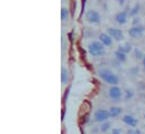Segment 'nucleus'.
<instances>
[{
  "label": "nucleus",
  "instance_id": "1",
  "mask_svg": "<svg viewBox=\"0 0 145 134\" xmlns=\"http://www.w3.org/2000/svg\"><path fill=\"white\" fill-rule=\"evenodd\" d=\"M97 74L103 81H105L109 86H118V83H119L118 76L108 68H100L97 71Z\"/></svg>",
  "mask_w": 145,
  "mask_h": 134
},
{
  "label": "nucleus",
  "instance_id": "2",
  "mask_svg": "<svg viewBox=\"0 0 145 134\" xmlns=\"http://www.w3.org/2000/svg\"><path fill=\"white\" fill-rule=\"evenodd\" d=\"M87 50L88 53L93 58H100L106 54V46L99 39H93L89 42V44L87 45Z\"/></svg>",
  "mask_w": 145,
  "mask_h": 134
},
{
  "label": "nucleus",
  "instance_id": "3",
  "mask_svg": "<svg viewBox=\"0 0 145 134\" xmlns=\"http://www.w3.org/2000/svg\"><path fill=\"white\" fill-rule=\"evenodd\" d=\"M84 18H86L87 23H89L91 25H99L101 23V15L96 9L87 10V12L84 15Z\"/></svg>",
  "mask_w": 145,
  "mask_h": 134
},
{
  "label": "nucleus",
  "instance_id": "4",
  "mask_svg": "<svg viewBox=\"0 0 145 134\" xmlns=\"http://www.w3.org/2000/svg\"><path fill=\"white\" fill-rule=\"evenodd\" d=\"M123 89L119 86H109L108 97L112 101H119L123 98Z\"/></svg>",
  "mask_w": 145,
  "mask_h": 134
},
{
  "label": "nucleus",
  "instance_id": "5",
  "mask_svg": "<svg viewBox=\"0 0 145 134\" xmlns=\"http://www.w3.org/2000/svg\"><path fill=\"white\" fill-rule=\"evenodd\" d=\"M106 33L108 34L109 36L116 41V42H123L125 39V35H124V32L120 30V28H117V27H108Z\"/></svg>",
  "mask_w": 145,
  "mask_h": 134
},
{
  "label": "nucleus",
  "instance_id": "6",
  "mask_svg": "<svg viewBox=\"0 0 145 134\" xmlns=\"http://www.w3.org/2000/svg\"><path fill=\"white\" fill-rule=\"evenodd\" d=\"M93 118L97 123H104V122H107L109 118H110V115H109V110L108 109H105V108H99L93 114Z\"/></svg>",
  "mask_w": 145,
  "mask_h": 134
},
{
  "label": "nucleus",
  "instance_id": "7",
  "mask_svg": "<svg viewBox=\"0 0 145 134\" xmlns=\"http://www.w3.org/2000/svg\"><path fill=\"white\" fill-rule=\"evenodd\" d=\"M128 16H129V15H128L127 11L121 10V11H118V12L115 14L114 19H115V22H116L117 25L123 26V25H126V24H127V22H128Z\"/></svg>",
  "mask_w": 145,
  "mask_h": 134
},
{
  "label": "nucleus",
  "instance_id": "8",
  "mask_svg": "<svg viewBox=\"0 0 145 134\" xmlns=\"http://www.w3.org/2000/svg\"><path fill=\"white\" fill-rule=\"evenodd\" d=\"M145 32V27L142 25H138V26H132L129 30H128V36L132 37V38H140L144 35Z\"/></svg>",
  "mask_w": 145,
  "mask_h": 134
},
{
  "label": "nucleus",
  "instance_id": "9",
  "mask_svg": "<svg viewBox=\"0 0 145 134\" xmlns=\"http://www.w3.org/2000/svg\"><path fill=\"white\" fill-rule=\"evenodd\" d=\"M121 122H123L125 125H127L128 127H132V129H135V127H137V125H138V120H137L135 116L131 115V114L124 115V116L121 117Z\"/></svg>",
  "mask_w": 145,
  "mask_h": 134
},
{
  "label": "nucleus",
  "instance_id": "10",
  "mask_svg": "<svg viewBox=\"0 0 145 134\" xmlns=\"http://www.w3.org/2000/svg\"><path fill=\"white\" fill-rule=\"evenodd\" d=\"M98 38H99V41H100L106 47H110V46L112 45V43H114V39H112L107 33H100Z\"/></svg>",
  "mask_w": 145,
  "mask_h": 134
},
{
  "label": "nucleus",
  "instance_id": "11",
  "mask_svg": "<svg viewBox=\"0 0 145 134\" xmlns=\"http://www.w3.org/2000/svg\"><path fill=\"white\" fill-rule=\"evenodd\" d=\"M140 11H141V3L140 2H136V3H134L131 7V9L128 11V15L134 18V17H137V15L140 14Z\"/></svg>",
  "mask_w": 145,
  "mask_h": 134
},
{
  "label": "nucleus",
  "instance_id": "12",
  "mask_svg": "<svg viewBox=\"0 0 145 134\" xmlns=\"http://www.w3.org/2000/svg\"><path fill=\"white\" fill-rule=\"evenodd\" d=\"M70 80V74H69V71L68 69L64 67L61 68V82L62 85H67Z\"/></svg>",
  "mask_w": 145,
  "mask_h": 134
},
{
  "label": "nucleus",
  "instance_id": "13",
  "mask_svg": "<svg viewBox=\"0 0 145 134\" xmlns=\"http://www.w3.org/2000/svg\"><path fill=\"white\" fill-rule=\"evenodd\" d=\"M108 110H109L110 118H116V117H118L121 114V108L118 107V106H111Z\"/></svg>",
  "mask_w": 145,
  "mask_h": 134
},
{
  "label": "nucleus",
  "instance_id": "14",
  "mask_svg": "<svg viewBox=\"0 0 145 134\" xmlns=\"http://www.w3.org/2000/svg\"><path fill=\"white\" fill-rule=\"evenodd\" d=\"M117 50L120 51V52H123V53H125V54H129L131 52H133L134 49H133V46L129 43H124V44L119 45Z\"/></svg>",
  "mask_w": 145,
  "mask_h": 134
},
{
  "label": "nucleus",
  "instance_id": "15",
  "mask_svg": "<svg viewBox=\"0 0 145 134\" xmlns=\"http://www.w3.org/2000/svg\"><path fill=\"white\" fill-rule=\"evenodd\" d=\"M114 56H115V59H116L119 63L126 62V60H127V54H125V53H123V52H120V51H118V50H116V51L114 52Z\"/></svg>",
  "mask_w": 145,
  "mask_h": 134
},
{
  "label": "nucleus",
  "instance_id": "16",
  "mask_svg": "<svg viewBox=\"0 0 145 134\" xmlns=\"http://www.w3.org/2000/svg\"><path fill=\"white\" fill-rule=\"evenodd\" d=\"M69 18H70L69 9L67 7H62L61 8V20L62 22H67V20H69Z\"/></svg>",
  "mask_w": 145,
  "mask_h": 134
},
{
  "label": "nucleus",
  "instance_id": "17",
  "mask_svg": "<svg viewBox=\"0 0 145 134\" xmlns=\"http://www.w3.org/2000/svg\"><path fill=\"white\" fill-rule=\"evenodd\" d=\"M110 129H111V123H110L109 121H107V122H104V123L100 124L99 131H100L101 133H106V132H108Z\"/></svg>",
  "mask_w": 145,
  "mask_h": 134
},
{
  "label": "nucleus",
  "instance_id": "18",
  "mask_svg": "<svg viewBox=\"0 0 145 134\" xmlns=\"http://www.w3.org/2000/svg\"><path fill=\"white\" fill-rule=\"evenodd\" d=\"M133 54H134V58L136 59V60H143V58H144V53L142 52V50L141 49H138V47H135L134 50H133Z\"/></svg>",
  "mask_w": 145,
  "mask_h": 134
},
{
  "label": "nucleus",
  "instance_id": "19",
  "mask_svg": "<svg viewBox=\"0 0 145 134\" xmlns=\"http://www.w3.org/2000/svg\"><path fill=\"white\" fill-rule=\"evenodd\" d=\"M124 94H125V99H127V101H129L134 97V91L132 89H126Z\"/></svg>",
  "mask_w": 145,
  "mask_h": 134
},
{
  "label": "nucleus",
  "instance_id": "20",
  "mask_svg": "<svg viewBox=\"0 0 145 134\" xmlns=\"http://www.w3.org/2000/svg\"><path fill=\"white\" fill-rule=\"evenodd\" d=\"M132 25H133V26H138V25H141V18H140V17H134L133 20H132Z\"/></svg>",
  "mask_w": 145,
  "mask_h": 134
},
{
  "label": "nucleus",
  "instance_id": "21",
  "mask_svg": "<svg viewBox=\"0 0 145 134\" xmlns=\"http://www.w3.org/2000/svg\"><path fill=\"white\" fill-rule=\"evenodd\" d=\"M128 134H142V132H141L137 127H135V129H131V130L128 131Z\"/></svg>",
  "mask_w": 145,
  "mask_h": 134
},
{
  "label": "nucleus",
  "instance_id": "22",
  "mask_svg": "<svg viewBox=\"0 0 145 134\" xmlns=\"http://www.w3.org/2000/svg\"><path fill=\"white\" fill-rule=\"evenodd\" d=\"M110 134H121V130L118 129V127H115V129L111 130V133Z\"/></svg>",
  "mask_w": 145,
  "mask_h": 134
},
{
  "label": "nucleus",
  "instance_id": "23",
  "mask_svg": "<svg viewBox=\"0 0 145 134\" xmlns=\"http://www.w3.org/2000/svg\"><path fill=\"white\" fill-rule=\"evenodd\" d=\"M119 6H124L125 5V2H126V0H115Z\"/></svg>",
  "mask_w": 145,
  "mask_h": 134
},
{
  "label": "nucleus",
  "instance_id": "24",
  "mask_svg": "<svg viewBox=\"0 0 145 134\" xmlns=\"http://www.w3.org/2000/svg\"><path fill=\"white\" fill-rule=\"evenodd\" d=\"M142 66H143V68L145 69V55H144V58H143V60H142Z\"/></svg>",
  "mask_w": 145,
  "mask_h": 134
},
{
  "label": "nucleus",
  "instance_id": "25",
  "mask_svg": "<svg viewBox=\"0 0 145 134\" xmlns=\"http://www.w3.org/2000/svg\"><path fill=\"white\" fill-rule=\"evenodd\" d=\"M144 118H145V113H144Z\"/></svg>",
  "mask_w": 145,
  "mask_h": 134
},
{
  "label": "nucleus",
  "instance_id": "26",
  "mask_svg": "<svg viewBox=\"0 0 145 134\" xmlns=\"http://www.w3.org/2000/svg\"><path fill=\"white\" fill-rule=\"evenodd\" d=\"M144 129H145V125H144Z\"/></svg>",
  "mask_w": 145,
  "mask_h": 134
}]
</instances>
